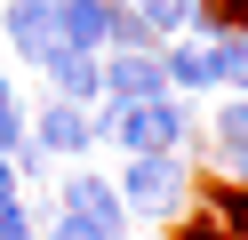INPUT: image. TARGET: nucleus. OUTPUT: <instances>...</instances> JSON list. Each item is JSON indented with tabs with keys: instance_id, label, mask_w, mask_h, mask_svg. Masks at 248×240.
Returning <instances> with one entry per match:
<instances>
[{
	"instance_id": "7",
	"label": "nucleus",
	"mask_w": 248,
	"mask_h": 240,
	"mask_svg": "<svg viewBox=\"0 0 248 240\" xmlns=\"http://www.w3.org/2000/svg\"><path fill=\"white\" fill-rule=\"evenodd\" d=\"M160 72H168V96L192 104V96H216V64L200 40H160Z\"/></svg>"
},
{
	"instance_id": "4",
	"label": "nucleus",
	"mask_w": 248,
	"mask_h": 240,
	"mask_svg": "<svg viewBox=\"0 0 248 240\" xmlns=\"http://www.w3.org/2000/svg\"><path fill=\"white\" fill-rule=\"evenodd\" d=\"M168 72H160V48H112L104 56V104H160Z\"/></svg>"
},
{
	"instance_id": "16",
	"label": "nucleus",
	"mask_w": 248,
	"mask_h": 240,
	"mask_svg": "<svg viewBox=\"0 0 248 240\" xmlns=\"http://www.w3.org/2000/svg\"><path fill=\"white\" fill-rule=\"evenodd\" d=\"M0 200H24V184H16V168H8V152H0Z\"/></svg>"
},
{
	"instance_id": "12",
	"label": "nucleus",
	"mask_w": 248,
	"mask_h": 240,
	"mask_svg": "<svg viewBox=\"0 0 248 240\" xmlns=\"http://www.w3.org/2000/svg\"><path fill=\"white\" fill-rule=\"evenodd\" d=\"M200 128H208L216 144H248V96H216V104H208V120H200Z\"/></svg>"
},
{
	"instance_id": "9",
	"label": "nucleus",
	"mask_w": 248,
	"mask_h": 240,
	"mask_svg": "<svg viewBox=\"0 0 248 240\" xmlns=\"http://www.w3.org/2000/svg\"><path fill=\"white\" fill-rule=\"evenodd\" d=\"M216 64V96H248V40L240 32H216V40H200Z\"/></svg>"
},
{
	"instance_id": "14",
	"label": "nucleus",
	"mask_w": 248,
	"mask_h": 240,
	"mask_svg": "<svg viewBox=\"0 0 248 240\" xmlns=\"http://www.w3.org/2000/svg\"><path fill=\"white\" fill-rule=\"evenodd\" d=\"M200 160L216 168V184H248V144H216V136H208V152H200Z\"/></svg>"
},
{
	"instance_id": "5",
	"label": "nucleus",
	"mask_w": 248,
	"mask_h": 240,
	"mask_svg": "<svg viewBox=\"0 0 248 240\" xmlns=\"http://www.w3.org/2000/svg\"><path fill=\"white\" fill-rule=\"evenodd\" d=\"M40 80H48L56 104H104V56H72V48H48L40 56Z\"/></svg>"
},
{
	"instance_id": "2",
	"label": "nucleus",
	"mask_w": 248,
	"mask_h": 240,
	"mask_svg": "<svg viewBox=\"0 0 248 240\" xmlns=\"http://www.w3.org/2000/svg\"><path fill=\"white\" fill-rule=\"evenodd\" d=\"M48 208H72V216H88L104 240H120V232H128V208H120V192H112V176H104V168H56Z\"/></svg>"
},
{
	"instance_id": "15",
	"label": "nucleus",
	"mask_w": 248,
	"mask_h": 240,
	"mask_svg": "<svg viewBox=\"0 0 248 240\" xmlns=\"http://www.w3.org/2000/svg\"><path fill=\"white\" fill-rule=\"evenodd\" d=\"M40 240H104V232L88 216H72V208H48V216H40Z\"/></svg>"
},
{
	"instance_id": "10",
	"label": "nucleus",
	"mask_w": 248,
	"mask_h": 240,
	"mask_svg": "<svg viewBox=\"0 0 248 240\" xmlns=\"http://www.w3.org/2000/svg\"><path fill=\"white\" fill-rule=\"evenodd\" d=\"M128 8L152 24V40H184V32H192V8H200V0H128Z\"/></svg>"
},
{
	"instance_id": "1",
	"label": "nucleus",
	"mask_w": 248,
	"mask_h": 240,
	"mask_svg": "<svg viewBox=\"0 0 248 240\" xmlns=\"http://www.w3.org/2000/svg\"><path fill=\"white\" fill-rule=\"evenodd\" d=\"M104 176H112L128 224H176L192 208V160H176V152H136L120 168H104Z\"/></svg>"
},
{
	"instance_id": "6",
	"label": "nucleus",
	"mask_w": 248,
	"mask_h": 240,
	"mask_svg": "<svg viewBox=\"0 0 248 240\" xmlns=\"http://www.w3.org/2000/svg\"><path fill=\"white\" fill-rule=\"evenodd\" d=\"M0 40L40 64L56 48V0H0Z\"/></svg>"
},
{
	"instance_id": "11",
	"label": "nucleus",
	"mask_w": 248,
	"mask_h": 240,
	"mask_svg": "<svg viewBox=\"0 0 248 240\" xmlns=\"http://www.w3.org/2000/svg\"><path fill=\"white\" fill-rule=\"evenodd\" d=\"M208 208L216 224H224V240H248V184H208Z\"/></svg>"
},
{
	"instance_id": "8",
	"label": "nucleus",
	"mask_w": 248,
	"mask_h": 240,
	"mask_svg": "<svg viewBox=\"0 0 248 240\" xmlns=\"http://www.w3.org/2000/svg\"><path fill=\"white\" fill-rule=\"evenodd\" d=\"M104 16H112V0H56V48L104 56Z\"/></svg>"
},
{
	"instance_id": "13",
	"label": "nucleus",
	"mask_w": 248,
	"mask_h": 240,
	"mask_svg": "<svg viewBox=\"0 0 248 240\" xmlns=\"http://www.w3.org/2000/svg\"><path fill=\"white\" fill-rule=\"evenodd\" d=\"M40 216H48V192L40 200H0V240H40Z\"/></svg>"
},
{
	"instance_id": "17",
	"label": "nucleus",
	"mask_w": 248,
	"mask_h": 240,
	"mask_svg": "<svg viewBox=\"0 0 248 240\" xmlns=\"http://www.w3.org/2000/svg\"><path fill=\"white\" fill-rule=\"evenodd\" d=\"M120 240H144V232H120Z\"/></svg>"
},
{
	"instance_id": "3",
	"label": "nucleus",
	"mask_w": 248,
	"mask_h": 240,
	"mask_svg": "<svg viewBox=\"0 0 248 240\" xmlns=\"http://www.w3.org/2000/svg\"><path fill=\"white\" fill-rule=\"evenodd\" d=\"M24 136H32L56 168H80V160L96 152V144H88V112H80V104H56V96L24 112Z\"/></svg>"
}]
</instances>
